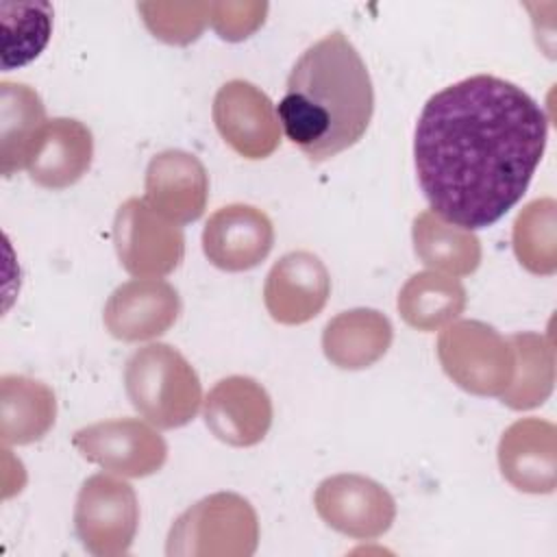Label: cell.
Returning a JSON list of instances; mask_svg holds the SVG:
<instances>
[{
    "label": "cell",
    "instance_id": "obj_1",
    "mask_svg": "<svg viewBox=\"0 0 557 557\" xmlns=\"http://www.w3.org/2000/svg\"><path fill=\"white\" fill-rule=\"evenodd\" d=\"M548 117L518 85L476 74L433 94L416 124L413 161L431 211L461 228L498 222L542 161Z\"/></svg>",
    "mask_w": 557,
    "mask_h": 557
},
{
    "label": "cell",
    "instance_id": "obj_9",
    "mask_svg": "<svg viewBox=\"0 0 557 557\" xmlns=\"http://www.w3.org/2000/svg\"><path fill=\"white\" fill-rule=\"evenodd\" d=\"M313 505L326 527L355 540L381 537L396 518L394 496L355 472L326 476L313 494Z\"/></svg>",
    "mask_w": 557,
    "mask_h": 557
},
{
    "label": "cell",
    "instance_id": "obj_11",
    "mask_svg": "<svg viewBox=\"0 0 557 557\" xmlns=\"http://www.w3.org/2000/svg\"><path fill=\"white\" fill-rule=\"evenodd\" d=\"M202 403L205 424L228 446H255L272 426L270 394L252 376L233 374L218 381Z\"/></svg>",
    "mask_w": 557,
    "mask_h": 557
},
{
    "label": "cell",
    "instance_id": "obj_7",
    "mask_svg": "<svg viewBox=\"0 0 557 557\" xmlns=\"http://www.w3.org/2000/svg\"><path fill=\"white\" fill-rule=\"evenodd\" d=\"M113 246L122 268L135 278H161L185 257L181 226L150 209L144 198H128L117 207Z\"/></svg>",
    "mask_w": 557,
    "mask_h": 557
},
{
    "label": "cell",
    "instance_id": "obj_2",
    "mask_svg": "<svg viewBox=\"0 0 557 557\" xmlns=\"http://www.w3.org/2000/svg\"><path fill=\"white\" fill-rule=\"evenodd\" d=\"M374 113L368 67L350 39L333 30L294 63L276 115L287 139L309 161H326L355 146Z\"/></svg>",
    "mask_w": 557,
    "mask_h": 557
},
{
    "label": "cell",
    "instance_id": "obj_6",
    "mask_svg": "<svg viewBox=\"0 0 557 557\" xmlns=\"http://www.w3.org/2000/svg\"><path fill=\"white\" fill-rule=\"evenodd\" d=\"M139 527V503L133 485L111 474L83 481L74 505V529L85 550L96 557L128 553Z\"/></svg>",
    "mask_w": 557,
    "mask_h": 557
},
{
    "label": "cell",
    "instance_id": "obj_13",
    "mask_svg": "<svg viewBox=\"0 0 557 557\" xmlns=\"http://www.w3.org/2000/svg\"><path fill=\"white\" fill-rule=\"evenodd\" d=\"M181 315L178 292L161 278H133L107 298L102 322L120 342H146L168 333Z\"/></svg>",
    "mask_w": 557,
    "mask_h": 557
},
{
    "label": "cell",
    "instance_id": "obj_16",
    "mask_svg": "<svg viewBox=\"0 0 557 557\" xmlns=\"http://www.w3.org/2000/svg\"><path fill=\"white\" fill-rule=\"evenodd\" d=\"M555 435V424L540 418H522L507 426L496 450L505 481L527 494H550L557 483Z\"/></svg>",
    "mask_w": 557,
    "mask_h": 557
},
{
    "label": "cell",
    "instance_id": "obj_27",
    "mask_svg": "<svg viewBox=\"0 0 557 557\" xmlns=\"http://www.w3.org/2000/svg\"><path fill=\"white\" fill-rule=\"evenodd\" d=\"M265 2H209V24L226 41H242L265 20Z\"/></svg>",
    "mask_w": 557,
    "mask_h": 557
},
{
    "label": "cell",
    "instance_id": "obj_10",
    "mask_svg": "<svg viewBox=\"0 0 557 557\" xmlns=\"http://www.w3.org/2000/svg\"><path fill=\"white\" fill-rule=\"evenodd\" d=\"M222 139L244 159H265L281 144V122L265 91L235 78L224 83L211 109Z\"/></svg>",
    "mask_w": 557,
    "mask_h": 557
},
{
    "label": "cell",
    "instance_id": "obj_8",
    "mask_svg": "<svg viewBox=\"0 0 557 557\" xmlns=\"http://www.w3.org/2000/svg\"><path fill=\"white\" fill-rule=\"evenodd\" d=\"M72 446L102 470L141 479L159 472L168 459V444L159 431L137 418H113L87 424L72 435Z\"/></svg>",
    "mask_w": 557,
    "mask_h": 557
},
{
    "label": "cell",
    "instance_id": "obj_17",
    "mask_svg": "<svg viewBox=\"0 0 557 557\" xmlns=\"http://www.w3.org/2000/svg\"><path fill=\"white\" fill-rule=\"evenodd\" d=\"M91 159V131L74 117H52L35 137L26 172L46 189H65L87 174Z\"/></svg>",
    "mask_w": 557,
    "mask_h": 557
},
{
    "label": "cell",
    "instance_id": "obj_14",
    "mask_svg": "<svg viewBox=\"0 0 557 557\" xmlns=\"http://www.w3.org/2000/svg\"><path fill=\"white\" fill-rule=\"evenodd\" d=\"M274 246V226L252 205H226L213 211L202 228L205 257L224 272L257 268Z\"/></svg>",
    "mask_w": 557,
    "mask_h": 557
},
{
    "label": "cell",
    "instance_id": "obj_26",
    "mask_svg": "<svg viewBox=\"0 0 557 557\" xmlns=\"http://www.w3.org/2000/svg\"><path fill=\"white\" fill-rule=\"evenodd\" d=\"M137 11L157 39L174 46L191 44L209 24V2H141Z\"/></svg>",
    "mask_w": 557,
    "mask_h": 557
},
{
    "label": "cell",
    "instance_id": "obj_20",
    "mask_svg": "<svg viewBox=\"0 0 557 557\" xmlns=\"http://www.w3.org/2000/svg\"><path fill=\"white\" fill-rule=\"evenodd\" d=\"M411 239L418 259L435 272L468 276L481 263L479 237L468 228L442 220L431 209L416 215Z\"/></svg>",
    "mask_w": 557,
    "mask_h": 557
},
{
    "label": "cell",
    "instance_id": "obj_3",
    "mask_svg": "<svg viewBox=\"0 0 557 557\" xmlns=\"http://www.w3.org/2000/svg\"><path fill=\"white\" fill-rule=\"evenodd\" d=\"M124 387L135 411L157 429L185 426L202 403V385L194 366L176 348L159 342L128 357Z\"/></svg>",
    "mask_w": 557,
    "mask_h": 557
},
{
    "label": "cell",
    "instance_id": "obj_19",
    "mask_svg": "<svg viewBox=\"0 0 557 557\" xmlns=\"http://www.w3.org/2000/svg\"><path fill=\"white\" fill-rule=\"evenodd\" d=\"M57 420L54 392L30 376L0 379V440L4 446H24L41 440Z\"/></svg>",
    "mask_w": 557,
    "mask_h": 557
},
{
    "label": "cell",
    "instance_id": "obj_23",
    "mask_svg": "<svg viewBox=\"0 0 557 557\" xmlns=\"http://www.w3.org/2000/svg\"><path fill=\"white\" fill-rule=\"evenodd\" d=\"M509 344L516 355L513 376L507 389L498 396L503 405L516 411L533 409L542 405L555 383V359L553 344L548 337L537 333H513Z\"/></svg>",
    "mask_w": 557,
    "mask_h": 557
},
{
    "label": "cell",
    "instance_id": "obj_18",
    "mask_svg": "<svg viewBox=\"0 0 557 557\" xmlns=\"http://www.w3.org/2000/svg\"><path fill=\"white\" fill-rule=\"evenodd\" d=\"M394 337L392 322L376 309H350L331 318L322 331L324 357L342 370H363L376 363Z\"/></svg>",
    "mask_w": 557,
    "mask_h": 557
},
{
    "label": "cell",
    "instance_id": "obj_12",
    "mask_svg": "<svg viewBox=\"0 0 557 557\" xmlns=\"http://www.w3.org/2000/svg\"><path fill=\"white\" fill-rule=\"evenodd\" d=\"M331 296V276L322 259L309 250L283 255L268 272L263 305L278 324L296 326L313 320Z\"/></svg>",
    "mask_w": 557,
    "mask_h": 557
},
{
    "label": "cell",
    "instance_id": "obj_25",
    "mask_svg": "<svg viewBox=\"0 0 557 557\" xmlns=\"http://www.w3.org/2000/svg\"><path fill=\"white\" fill-rule=\"evenodd\" d=\"M2 67L13 70L30 63L46 48L52 33V7L35 4H2Z\"/></svg>",
    "mask_w": 557,
    "mask_h": 557
},
{
    "label": "cell",
    "instance_id": "obj_22",
    "mask_svg": "<svg viewBox=\"0 0 557 557\" xmlns=\"http://www.w3.org/2000/svg\"><path fill=\"white\" fill-rule=\"evenodd\" d=\"M39 94L24 83H0V168L4 176L26 168L37 133L46 124Z\"/></svg>",
    "mask_w": 557,
    "mask_h": 557
},
{
    "label": "cell",
    "instance_id": "obj_4",
    "mask_svg": "<svg viewBox=\"0 0 557 557\" xmlns=\"http://www.w3.org/2000/svg\"><path fill=\"white\" fill-rule=\"evenodd\" d=\"M259 546L255 507L235 492H215L183 511L165 544L168 557H250Z\"/></svg>",
    "mask_w": 557,
    "mask_h": 557
},
{
    "label": "cell",
    "instance_id": "obj_24",
    "mask_svg": "<svg viewBox=\"0 0 557 557\" xmlns=\"http://www.w3.org/2000/svg\"><path fill=\"white\" fill-rule=\"evenodd\" d=\"M513 252L522 268L550 276L557 270L555 244V200L537 198L529 202L513 222Z\"/></svg>",
    "mask_w": 557,
    "mask_h": 557
},
{
    "label": "cell",
    "instance_id": "obj_21",
    "mask_svg": "<svg viewBox=\"0 0 557 557\" xmlns=\"http://www.w3.org/2000/svg\"><path fill=\"white\" fill-rule=\"evenodd\" d=\"M466 300V287L455 276L426 270L407 278L396 307L411 329L429 333L455 322L463 313Z\"/></svg>",
    "mask_w": 557,
    "mask_h": 557
},
{
    "label": "cell",
    "instance_id": "obj_15",
    "mask_svg": "<svg viewBox=\"0 0 557 557\" xmlns=\"http://www.w3.org/2000/svg\"><path fill=\"white\" fill-rule=\"evenodd\" d=\"M144 189L150 209L174 224H189L205 213L209 174L196 154L170 148L150 159Z\"/></svg>",
    "mask_w": 557,
    "mask_h": 557
},
{
    "label": "cell",
    "instance_id": "obj_5",
    "mask_svg": "<svg viewBox=\"0 0 557 557\" xmlns=\"http://www.w3.org/2000/svg\"><path fill=\"white\" fill-rule=\"evenodd\" d=\"M437 359L448 379L476 396H500L513 376L509 337L481 320H455L437 337Z\"/></svg>",
    "mask_w": 557,
    "mask_h": 557
}]
</instances>
